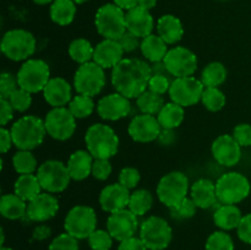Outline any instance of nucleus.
Segmentation results:
<instances>
[{
    "instance_id": "obj_2",
    "label": "nucleus",
    "mask_w": 251,
    "mask_h": 250,
    "mask_svg": "<svg viewBox=\"0 0 251 250\" xmlns=\"http://www.w3.org/2000/svg\"><path fill=\"white\" fill-rule=\"evenodd\" d=\"M87 151L95 159H109L119 150V137L114 130L105 124H93L85 135Z\"/></svg>"
},
{
    "instance_id": "obj_31",
    "label": "nucleus",
    "mask_w": 251,
    "mask_h": 250,
    "mask_svg": "<svg viewBox=\"0 0 251 250\" xmlns=\"http://www.w3.org/2000/svg\"><path fill=\"white\" fill-rule=\"evenodd\" d=\"M14 190L16 195L24 199L26 202L33 200L36 196L42 193V186L38 180V176L33 174H21L16 179L14 185Z\"/></svg>"
},
{
    "instance_id": "obj_27",
    "label": "nucleus",
    "mask_w": 251,
    "mask_h": 250,
    "mask_svg": "<svg viewBox=\"0 0 251 250\" xmlns=\"http://www.w3.org/2000/svg\"><path fill=\"white\" fill-rule=\"evenodd\" d=\"M157 32L167 44H176L184 36L183 24L174 15H163L157 21Z\"/></svg>"
},
{
    "instance_id": "obj_5",
    "label": "nucleus",
    "mask_w": 251,
    "mask_h": 250,
    "mask_svg": "<svg viewBox=\"0 0 251 250\" xmlns=\"http://www.w3.org/2000/svg\"><path fill=\"white\" fill-rule=\"evenodd\" d=\"M96 28L104 39H118L126 32L125 12L119 6L104 4L97 10L95 17Z\"/></svg>"
},
{
    "instance_id": "obj_11",
    "label": "nucleus",
    "mask_w": 251,
    "mask_h": 250,
    "mask_svg": "<svg viewBox=\"0 0 251 250\" xmlns=\"http://www.w3.org/2000/svg\"><path fill=\"white\" fill-rule=\"evenodd\" d=\"M189 191V179L183 172H171L162 176L157 185V196L167 207L178 205L186 198Z\"/></svg>"
},
{
    "instance_id": "obj_33",
    "label": "nucleus",
    "mask_w": 251,
    "mask_h": 250,
    "mask_svg": "<svg viewBox=\"0 0 251 250\" xmlns=\"http://www.w3.org/2000/svg\"><path fill=\"white\" fill-rule=\"evenodd\" d=\"M184 117H185L184 107L174 102L164 104L161 112L157 114V119L163 129H176L183 123Z\"/></svg>"
},
{
    "instance_id": "obj_58",
    "label": "nucleus",
    "mask_w": 251,
    "mask_h": 250,
    "mask_svg": "<svg viewBox=\"0 0 251 250\" xmlns=\"http://www.w3.org/2000/svg\"><path fill=\"white\" fill-rule=\"evenodd\" d=\"M152 75H164V76H172L169 74V71L167 70L166 65H164L163 61H159V63H153V65L151 66Z\"/></svg>"
},
{
    "instance_id": "obj_41",
    "label": "nucleus",
    "mask_w": 251,
    "mask_h": 250,
    "mask_svg": "<svg viewBox=\"0 0 251 250\" xmlns=\"http://www.w3.org/2000/svg\"><path fill=\"white\" fill-rule=\"evenodd\" d=\"M206 250H234V242L226 230H217L206 240Z\"/></svg>"
},
{
    "instance_id": "obj_60",
    "label": "nucleus",
    "mask_w": 251,
    "mask_h": 250,
    "mask_svg": "<svg viewBox=\"0 0 251 250\" xmlns=\"http://www.w3.org/2000/svg\"><path fill=\"white\" fill-rule=\"evenodd\" d=\"M157 4V0H139V6L144 7L146 10H151L156 6Z\"/></svg>"
},
{
    "instance_id": "obj_50",
    "label": "nucleus",
    "mask_w": 251,
    "mask_h": 250,
    "mask_svg": "<svg viewBox=\"0 0 251 250\" xmlns=\"http://www.w3.org/2000/svg\"><path fill=\"white\" fill-rule=\"evenodd\" d=\"M233 137L242 147L251 146V125L247 123L237 125L233 130Z\"/></svg>"
},
{
    "instance_id": "obj_32",
    "label": "nucleus",
    "mask_w": 251,
    "mask_h": 250,
    "mask_svg": "<svg viewBox=\"0 0 251 250\" xmlns=\"http://www.w3.org/2000/svg\"><path fill=\"white\" fill-rule=\"evenodd\" d=\"M76 15V4L73 0H54L50 5V19L59 26H68Z\"/></svg>"
},
{
    "instance_id": "obj_1",
    "label": "nucleus",
    "mask_w": 251,
    "mask_h": 250,
    "mask_svg": "<svg viewBox=\"0 0 251 250\" xmlns=\"http://www.w3.org/2000/svg\"><path fill=\"white\" fill-rule=\"evenodd\" d=\"M151 66L136 58L123 59L112 70V85L126 98H137L149 88Z\"/></svg>"
},
{
    "instance_id": "obj_47",
    "label": "nucleus",
    "mask_w": 251,
    "mask_h": 250,
    "mask_svg": "<svg viewBox=\"0 0 251 250\" xmlns=\"http://www.w3.org/2000/svg\"><path fill=\"white\" fill-rule=\"evenodd\" d=\"M140 179H141L140 172L136 168H132V167H125L119 173V183L123 186L129 189V190L134 189L139 184Z\"/></svg>"
},
{
    "instance_id": "obj_20",
    "label": "nucleus",
    "mask_w": 251,
    "mask_h": 250,
    "mask_svg": "<svg viewBox=\"0 0 251 250\" xmlns=\"http://www.w3.org/2000/svg\"><path fill=\"white\" fill-rule=\"evenodd\" d=\"M59 201L50 193H41L27 203L26 216L33 222H46L56 215Z\"/></svg>"
},
{
    "instance_id": "obj_30",
    "label": "nucleus",
    "mask_w": 251,
    "mask_h": 250,
    "mask_svg": "<svg viewBox=\"0 0 251 250\" xmlns=\"http://www.w3.org/2000/svg\"><path fill=\"white\" fill-rule=\"evenodd\" d=\"M0 213L7 220H20L27 213V203L16 194H5L0 199Z\"/></svg>"
},
{
    "instance_id": "obj_16",
    "label": "nucleus",
    "mask_w": 251,
    "mask_h": 250,
    "mask_svg": "<svg viewBox=\"0 0 251 250\" xmlns=\"http://www.w3.org/2000/svg\"><path fill=\"white\" fill-rule=\"evenodd\" d=\"M137 216L129 208L110 213L107 220V230L118 242L134 237L137 230Z\"/></svg>"
},
{
    "instance_id": "obj_25",
    "label": "nucleus",
    "mask_w": 251,
    "mask_h": 250,
    "mask_svg": "<svg viewBox=\"0 0 251 250\" xmlns=\"http://www.w3.org/2000/svg\"><path fill=\"white\" fill-rule=\"evenodd\" d=\"M93 156L88 151L78 150L75 151L68 159V171L70 173L71 179L74 180H83L90 174H92Z\"/></svg>"
},
{
    "instance_id": "obj_45",
    "label": "nucleus",
    "mask_w": 251,
    "mask_h": 250,
    "mask_svg": "<svg viewBox=\"0 0 251 250\" xmlns=\"http://www.w3.org/2000/svg\"><path fill=\"white\" fill-rule=\"evenodd\" d=\"M49 250H78V239L69 233H63L51 240Z\"/></svg>"
},
{
    "instance_id": "obj_3",
    "label": "nucleus",
    "mask_w": 251,
    "mask_h": 250,
    "mask_svg": "<svg viewBox=\"0 0 251 250\" xmlns=\"http://www.w3.org/2000/svg\"><path fill=\"white\" fill-rule=\"evenodd\" d=\"M14 145L19 150L36 149L43 142L47 134L44 120L36 115H25L12 124L10 129Z\"/></svg>"
},
{
    "instance_id": "obj_51",
    "label": "nucleus",
    "mask_w": 251,
    "mask_h": 250,
    "mask_svg": "<svg viewBox=\"0 0 251 250\" xmlns=\"http://www.w3.org/2000/svg\"><path fill=\"white\" fill-rule=\"evenodd\" d=\"M118 42H119L120 46H122L124 53H131V51H134L135 49H137L141 46V43H140L139 41V37L135 36L134 33H131V32L129 31L125 32V33L118 39Z\"/></svg>"
},
{
    "instance_id": "obj_23",
    "label": "nucleus",
    "mask_w": 251,
    "mask_h": 250,
    "mask_svg": "<svg viewBox=\"0 0 251 250\" xmlns=\"http://www.w3.org/2000/svg\"><path fill=\"white\" fill-rule=\"evenodd\" d=\"M124 50L115 39H104L95 47L93 61L103 69H113L123 60Z\"/></svg>"
},
{
    "instance_id": "obj_56",
    "label": "nucleus",
    "mask_w": 251,
    "mask_h": 250,
    "mask_svg": "<svg viewBox=\"0 0 251 250\" xmlns=\"http://www.w3.org/2000/svg\"><path fill=\"white\" fill-rule=\"evenodd\" d=\"M176 132H174V129H163L162 127L161 132H159V136H158V142L163 146H169V145L173 144L176 141Z\"/></svg>"
},
{
    "instance_id": "obj_17",
    "label": "nucleus",
    "mask_w": 251,
    "mask_h": 250,
    "mask_svg": "<svg viewBox=\"0 0 251 250\" xmlns=\"http://www.w3.org/2000/svg\"><path fill=\"white\" fill-rule=\"evenodd\" d=\"M161 130L162 126L158 119L154 115L144 114V113L136 115L130 122L129 127H127L130 137L134 141L141 142V144H147V142H152L158 139Z\"/></svg>"
},
{
    "instance_id": "obj_29",
    "label": "nucleus",
    "mask_w": 251,
    "mask_h": 250,
    "mask_svg": "<svg viewBox=\"0 0 251 250\" xmlns=\"http://www.w3.org/2000/svg\"><path fill=\"white\" fill-rule=\"evenodd\" d=\"M242 218V211L235 205H221L213 213V222L222 230L238 228Z\"/></svg>"
},
{
    "instance_id": "obj_6",
    "label": "nucleus",
    "mask_w": 251,
    "mask_h": 250,
    "mask_svg": "<svg viewBox=\"0 0 251 250\" xmlns=\"http://www.w3.org/2000/svg\"><path fill=\"white\" fill-rule=\"evenodd\" d=\"M1 51L10 60H28L36 51V38L26 29L7 31L1 39Z\"/></svg>"
},
{
    "instance_id": "obj_48",
    "label": "nucleus",
    "mask_w": 251,
    "mask_h": 250,
    "mask_svg": "<svg viewBox=\"0 0 251 250\" xmlns=\"http://www.w3.org/2000/svg\"><path fill=\"white\" fill-rule=\"evenodd\" d=\"M171 85H172L171 78H169L168 76L152 75V77L150 78V82H149V90L162 96L164 95V93L169 92Z\"/></svg>"
},
{
    "instance_id": "obj_36",
    "label": "nucleus",
    "mask_w": 251,
    "mask_h": 250,
    "mask_svg": "<svg viewBox=\"0 0 251 250\" xmlns=\"http://www.w3.org/2000/svg\"><path fill=\"white\" fill-rule=\"evenodd\" d=\"M136 104L144 114L154 115L161 112V109L164 107L166 103H164L163 97L161 95L146 90L142 95H140L136 98Z\"/></svg>"
},
{
    "instance_id": "obj_26",
    "label": "nucleus",
    "mask_w": 251,
    "mask_h": 250,
    "mask_svg": "<svg viewBox=\"0 0 251 250\" xmlns=\"http://www.w3.org/2000/svg\"><path fill=\"white\" fill-rule=\"evenodd\" d=\"M191 199L200 208H210L218 201L216 184L210 179H199L193 184L190 191Z\"/></svg>"
},
{
    "instance_id": "obj_43",
    "label": "nucleus",
    "mask_w": 251,
    "mask_h": 250,
    "mask_svg": "<svg viewBox=\"0 0 251 250\" xmlns=\"http://www.w3.org/2000/svg\"><path fill=\"white\" fill-rule=\"evenodd\" d=\"M87 239L92 250H109L112 248L114 238L110 235L108 230L96 229Z\"/></svg>"
},
{
    "instance_id": "obj_44",
    "label": "nucleus",
    "mask_w": 251,
    "mask_h": 250,
    "mask_svg": "<svg viewBox=\"0 0 251 250\" xmlns=\"http://www.w3.org/2000/svg\"><path fill=\"white\" fill-rule=\"evenodd\" d=\"M32 93L27 92V91L22 90V88H17L14 93L9 97L10 104L12 105L14 110L16 112H26L29 107H31L32 103Z\"/></svg>"
},
{
    "instance_id": "obj_54",
    "label": "nucleus",
    "mask_w": 251,
    "mask_h": 250,
    "mask_svg": "<svg viewBox=\"0 0 251 250\" xmlns=\"http://www.w3.org/2000/svg\"><path fill=\"white\" fill-rule=\"evenodd\" d=\"M14 117V108L10 102L4 98H0V122L1 126H5Z\"/></svg>"
},
{
    "instance_id": "obj_59",
    "label": "nucleus",
    "mask_w": 251,
    "mask_h": 250,
    "mask_svg": "<svg viewBox=\"0 0 251 250\" xmlns=\"http://www.w3.org/2000/svg\"><path fill=\"white\" fill-rule=\"evenodd\" d=\"M113 1L117 6H119L123 10H126V11L139 5V0H113Z\"/></svg>"
},
{
    "instance_id": "obj_10",
    "label": "nucleus",
    "mask_w": 251,
    "mask_h": 250,
    "mask_svg": "<svg viewBox=\"0 0 251 250\" xmlns=\"http://www.w3.org/2000/svg\"><path fill=\"white\" fill-rule=\"evenodd\" d=\"M74 86L78 95L95 97L105 86L104 69L95 61L82 64L74 76Z\"/></svg>"
},
{
    "instance_id": "obj_35",
    "label": "nucleus",
    "mask_w": 251,
    "mask_h": 250,
    "mask_svg": "<svg viewBox=\"0 0 251 250\" xmlns=\"http://www.w3.org/2000/svg\"><path fill=\"white\" fill-rule=\"evenodd\" d=\"M93 54H95V48L92 47L91 42L85 38L74 39L69 46L70 58L81 65L90 63L91 59H93Z\"/></svg>"
},
{
    "instance_id": "obj_57",
    "label": "nucleus",
    "mask_w": 251,
    "mask_h": 250,
    "mask_svg": "<svg viewBox=\"0 0 251 250\" xmlns=\"http://www.w3.org/2000/svg\"><path fill=\"white\" fill-rule=\"evenodd\" d=\"M51 229L46 225H38V227L34 228L33 233H32V238L34 240H46L47 238L50 237Z\"/></svg>"
},
{
    "instance_id": "obj_37",
    "label": "nucleus",
    "mask_w": 251,
    "mask_h": 250,
    "mask_svg": "<svg viewBox=\"0 0 251 250\" xmlns=\"http://www.w3.org/2000/svg\"><path fill=\"white\" fill-rule=\"evenodd\" d=\"M153 203V196L146 189H139L130 195L127 208L136 216H144L149 212Z\"/></svg>"
},
{
    "instance_id": "obj_7",
    "label": "nucleus",
    "mask_w": 251,
    "mask_h": 250,
    "mask_svg": "<svg viewBox=\"0 0 251 250\" xmlns=\"http://www.w3.org/2000/svg\"><path fill=\"white\" fill-rule=\"evenodd\" d=\"M48 64L41 59H28L22 64L16 77L19 86L29 93H38L44 90L50 80Z\"/></svg>"
},
{
    "instance_id": "obj_40",
    "label": "nucleus",
    "mask_w": 251,
    "mask_h": 250,
    "mask_svg": "<svg viewBox=\"0 0 251 250\" xmlns=\"http://www.w3.org/2000/svg\"><path fill=\"white\" fill-rule=\"evenodd\" d=\"M201 102L210 112H218L226 105V96L218 87H205Z\"/></svg>"
},
{
    "instance_id": "obj_55",
    "label": "nucleus",
    "mask_w": 251,
    "mask_h": 250,
    "mask_svg": "<svg viewBox=\"0 0 251 250\" xmlns=\"http://www.w3.org/2000/svg\"><path fill=\"white\" fill-rule=\"evenodd\" d=\"M12 145H14V140H12L11 131L2 126L0 129V151H1V153H6L11 149Z\"/></svg>"
},
{
    "instance_id": "obj_28",
    "label": "nucleus",
    "mask_w": 251,
    "mask_h": 250,
    "mask_svg": "<svg viewBox=\"0 0 251 250\" xmlns=\"http://www.w3.org/2000/svg\"><path fill=\"white\" fill-rule=\"evenodd\" d=\"M167 46L168 44L158 34H150V36L142 38L140 49H141L142 55L147 60L152 61V63H159V61H163L168 53Z\"/></svg>"
},
{
    "instance_id": "obj_8",
    "label": "nucleus",
    "mask_w": 251,
    "mask_h": 250,
    "mask_svg": "<svg viewBox=\"0 0 251 250\" xmlns=\"http://www.w3.org/2000/svg\"><path fill=\"white\" fill-rule=\"evenodd\" d=\"M140 238L149 250H164L171 244L173 230L164 218L151 216L141 225Z\"/></svg>"
},
{
    "instance_id": "obj_34",
    "label": "nucleus",
    "mask_w": 251,
    "mask_h": 250,
    "mask_svg": "<svg viewBox=\"0 0 251 250\" xmlns=\"http://www.w3.org/2000/svg\"><path fill=\"white\" fill-rule=\"evenodd\" d=\"M227 78V69L220 61L210 63L201 74V82L205 87H218Z\"/></svg>"
},
{
    "instance_id": "obj_9",
    "label": "nucleus",
    "mask_w": 251,
    "mask_h": 250,
    "mask_svg": "<svg viewBox=\"0 0 251 250\" xmlns=\"http://www.w3.org/2000/svg\"><path fill=\"white\" fill-rule=\"evenodd\" d=\"M97 227V216L90 206L78 205L71 208L64 221L66 233L76 239H87Z\"/></svg>"
},
{
    "instance_id": "obj_53",
    "label": "nucleus",
    "mask_w": 251,
    "mask_h": 250,
    "mask_svg": "<svg viewBox=\"0 0 251 250\" xmlns=\"http://www.w3.org/2000/svg\"><path fill=\"white\" fill-rule=\"evenodd\" d=\"M118 250H149L145 245V243L142 242L141 238L131 237L129 239H125L123 242H120Z\"/></svg>"
},
{
    "instance_id": "obj_52",
    "label": "nucleus",
    "mask_w": 251,
    "mask_h": 250,
    "mask_svg": "<svg viewBox=\"0 0 251 250\" xmlns=\"http://www.w3.org/2000/svg\"><path fill=\"white\" fill-rule=\"evenodd\" d=\"M237 233L242 242L251 244V213L243 216L242 221L237 228Z\"/></svg>"
},
{
    "instance_id": "obj_61",
    "label": "nucleus",
    "mask_w": 251,
    "mask_h": 250,
    "mask_svg": "<svg viewBox=\"0 0 251 250\" xmlns=\"http://www.w3.org/2000/svg\"><path fill=\"white\" fill-rule=\"evenodd\" d=\"M54 0H33V2H36L37 5H47L49 2H53Z\"/></svg>"
},
{
    "instance_id": "obj_38",
    "label": "nucleus",
    "mask_w": 251,
    "mask_h": 250,
    "mask_svg": "<svg viewBox=\"0 0 251 250\" xmlns=\"http://www.w3.org/2000/svg\"><path fill=\"white\" fill-rule=\"evenodd\" d=\"M12 166L19 174H32L37 169V159L28 150H19L12 157Z\"/></svg>"
},
{
    "instance_id": "obj_4",
    "label": "nucleus",
    "mask_w": 251,
    "mask_h": 250,
    "mask_svg": "<svg viewBox=\"0 0 251 250\" xmlns=\"http://www.w3.org/2000/svg\"><path fill=\"white\" fill-rule=\"evenodd\" d=\"M250 181L244 174L229 172L223 174L216 181V193L222 205H235L249 196Z\"/></svg>"
},
{
    "instance_id": "obj_24",
    "label": "nucleus",
    "mask_w": 251,
    "mask_h": 250,
    "mask_svg": "<svg viewBox=\"0 0 251 250\" xmlns=\"http://www.w3.org/2000/svg\"><path fill=\"white\" fill-rule=\"evenodd\" d=\"M44 100L53 108L65 107L70 103L71 86L65 78L51 77L43 90Z\"/></svg>"
},
{
    "instance_id": "obj_39",
    "label": "nucleus",
    "mask_w": 251,
    "mask_h": 250,
    "mask_svg": "<svg viewBox=\"0 0 251 250\" xmlns=\"http://www.w3.org/2000/svg\"><path fill=\"white\" fill-rule=\"evenodd\" d=\"M95 109V102L92 97L83 95H77L69 103V110L73 113L76 119H83L92 114Z\"/></svg>"
},
{
    "instance_id": "obj_62",
    "label": "nucleus",
    "mask_w": 251,
    "mask_h": 250,
    "mask_svg": "<svg viewBox=\"0 0 251 250\" xmlns=\"http://www.w3.org/2000/svg\"><path fill=\"white\" fill-rule=\"evenodd\" d=\"M73 1L75 2V4H83V2L88 1V0H73Z\"/></svg>"
},
{
    "instance_id": "obj_46",
    "label": "nucleus",
    "mask_w": 251,
    "mask_h": 250,
    "mask_svg": "<svg viewBox=\"0 0 251 250\" xmlns=\"http://www.w3.org/2000/svg\"><path fill=\"white\" fill-rule=\"evenodd\" d=\"M19 81L10 73H2L0 76V98L9 100L10 96L19 88Z\"/></svg>"
},
{
    "instance_id": "obj_63",
    "label": "nucleus",
    "mask_w": 251,
    "mask_h": 250,
    "mask_svg": "<svg viewBox=\"0 0 251 250\" xmlns=\"http://www.w3.org/2000/svg\"><path fill=\"white\" fill-rule=\"evenodd\" d=\"M0 250H14V249H11V248H5V247H1V249Z\"/></svg>"
},
{
    "instance_id": "obj_49",
    "label": "nucleus",
    "mask_w": 251,
    "mask_h": 250,
    "mask_svg": "<svg viewBox=\"0 0 251 250\" xmlns=\"http://www.w3.org/2000/svg\"><path fill=\"white\" fill-rule=\"evenodd\" d=\"M112 164L109 159H95L92 166V175L98 180H105L112 174Z\"/></svg>"
},
{
    "instance_id": "obj_12",
    "label": "nucleus",
    "mask_w": 251,
    "mask_h": 250,
    "mask_svg": "<svg viewBox=\"0 0 251 250\" xmlns=\"http://www.w3.org/2000/svg\"><path fill=\"white\" fill-rule=\"evenodd\" d=\"M37 176L42 189L50 194L64 191L71 180L66 164L55 159H49L42 163L37 169Z\"/></svg>"
},
{
    "instance_id": "obj_15",
    "label": "nucleus",
    "mask_w": 251,
    "mask_h": 250,
    "mask_svg": "<svg viewBox=\"0 0 251 250\" xmlns=\"http://www.w3.org/2000/svg\"><path fill=\"white\" fill-rule=\"evenodd\" d=\"M167 70L174 77H189L198 70V56L185 47H174L169 49L163 59Z\"/></svg>"
},
{
    "instance_id": "obj_18",
    "label": "nucleus",
    "mask_w": 251,
    "mask_h": 250,
    "mask_svg": "<svg viewBox=\"0 0 251 250\" xmlns=\"http://www.w3.org/2000/svg\"><path fill=\"white\" fill-rule=\"evenodd\" d=\"M211 151L216 162L225 167L235 166L242 157V146L235 141L233 135L218 136L213 141Z\"/></svg>"
},
{
    "instance_id": "obj_13",
    "label": "nucleus",
    "mask_w": 251,
    "mask_h": 250,
    "mask_svg": "<svg viewBox=\"0 0 251 250\" xmlns=\"http://www.w3.org/2000/svg\"><path fill=\"white\" fill-rule=\"evenodd\" d=\"M203 90L205 86L201 80H198L194 76H189V77L174 78L168 93L172 102L181 107H191L200 102Z\"/></svg>"
},
{
    "instance_id": "obj_21",
    "label": "nucleus",
    "mask_w": 251,
    "mask_h": 250,
    "mask_svg": "<svg viewBox=\"0 0 251 250\" xmlns=\"http://www.w3.org/2000/svg\"><path fill=\"white\" fill-rule=\"evenodd\" d=\"M129 189L123 186L120 183L110 184L103 188L100 194V205L105 212H117L127 207L130 201Z\"/></svg>"
},
{
    "instance_id": "obj_14",
    "label": "nucleus",
    "mask_w": 251,
    "mask_h": 250,
    "mask_svg": "<svg viewBox=\"0 0 251 250\" xmlns=\"http://www.w3.org/2000/svg\"><path fill=\"white\" fill-rule=\"evenodd\" d=\"M47 134L58 141H65L70 139L76 130V118L69 108H53L44 119Z\"/></svg>"
},
{
    "instance_id": "obj_42",
    "label": "nucleus",
    "mask_w": 251,
    "mask_h": 250,
    "mask_svg": "<svg viewBox=\"0 0 251 250\" xmlns=\"http://www.w3.org/2000/svg\"><path fill=\"white\" fill-rule=\"evenodd\" d=\"M196 208L198 206L194 202L193 199L185 198L178 205L171 207V215L174 220H189L195 216Z\"/></svg>"
},
{
    "instance_id": "obj_19",
    "label": "nucleus",
    "mask_w": 251,
    "mask_h": 250,
    "mask_svg": "<svg viewBox=\"0 0 251 250\" xmlns=\"http://www.w3.org/2000/svg\"><path fill=\"white\" fill-rule=\"evenodd\" d=\"M130 109H131V104H130L129 98L118 92L102 97L98 100L97 105L98 115L102 119L110 120V122L127 117Z\"/></svg>"
},
{
    "instance_id": "obj_22",
    "label": "nucleus",
    "mask_w": 251,
    "mask_h": 250,
    "mask_svg": "<svg viewBox=\"0 0 251 250\" xmlns=\"http://www.w3.org/2000/svg\"><path fill=\"white\" fill-rule=\"evenodd\" d=\"M125 22H126V31L131 32L139 38H145L152 34L154 27L153 17L149 10L139 5L125 12Z\"/></svg>"
}]
</instances>
